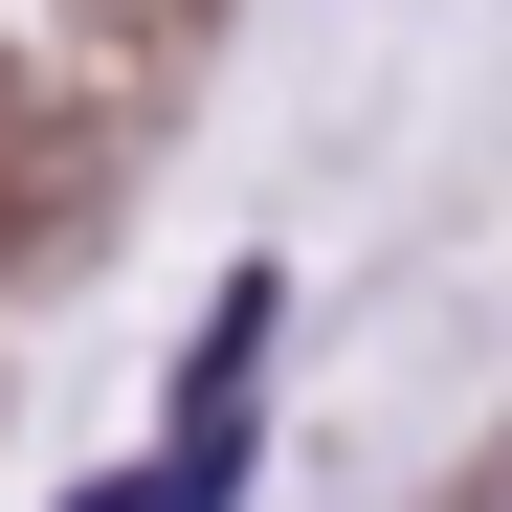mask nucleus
Instances as JSON below:
<instances>
[{"label": "nucleus", "instance_id": "nucleus-1", "mask_svg": "<svg viewBox=\"0 0 512 512\" xmlns=\"http://www.w3.org/2000/svg\"><path fill=\"white\" fill-rule=\"evenodd\" d=\"M245 490V423H156V468H112L90 512H223Z\"/></svg>", "mask_w": 512, "mask_h": 512}]
</instances>
